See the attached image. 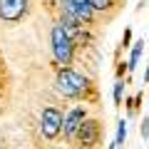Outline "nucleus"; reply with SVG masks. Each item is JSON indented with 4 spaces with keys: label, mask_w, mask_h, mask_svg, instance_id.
<instances>
[{
    "label": "nucleus",
    "mask_w": 149,
    "mask_h": 149,
    "mask_svg": "<svg viewBox=\"0 0 149 149\" xmlns=\"http://www.w3.org/2000/svg\"><path fill=\"white\" fill-rule=\"evenodd\" d=\"M144 85H149V60H147V67H144Z\"/></svg>",
    "instance_id": "f3484780"
},
{
    "label": "nucleus",
    "mask_w": 149,
    "mask_h": 149,
    "mask_svg": "<svg viewBox=\"0 0 149 149\" xmlns=\"http://www.w3.org/2000/svg\"><path fill=\"white\" fill-rule=\"evenodd\" d=\"M107 149H119V147H117V142H109V144H107Z\"/></svg>",
    "instance_id": "a211bd4d"
},
{
    "label": "nucleus",
    "mask_w": 149,
    "mask_h": 149,
    "mask_svg": "<svg viewBox=\"0 0 149 149\" xmlns=\"http://www.w3.org/2000/svg\"><path fill=\"white\" fill-rule=\"evenodd\" d=\"M124 87H127V80H114V90H112V100H114V107H122Z\"/></svg>",
    "instance_id": "9b49d317"
},
{
    "label": "nucleus",
    "mask_w": 149,
    "mask_h": 149,
    "mask_svg": "<svg viewBox=\"0 0 149 149\" xmlns=\"http://www.w3.org/2000/svg\"><path fill=\"white\" fill-rule=\"evenodd\" d=\"M129 47H132V27H127V30H124V35H122V42H119L117 52H122V50H129Z\"/></svg>",
    "instance_id": "4468645a"
},
{
    "label": "nucleus",
    "mask_w": 149,
    "mask_h": 149,
    "mask_svg": "<svg viewBox=\"0 0 149 149\" xmlns=\"http://www.w3.org/2000/svg\"><path fill=\"white\" fill-rule=\"evenodd\" d=\"M90 117L87 114V107L85 104H74L72 109L65 112V124H62V137L67 139V142H74V134H77V129L82 127V122Z\"/></svg>",
    "instance_id": "423d86ee"
},
{
    "label": "nucleus",
    "mask_w": 149,
    "mask_h": 149,
    "mask_svg": "<svg viewBox=\"0 0 149 149\" xmlns=\"http://www.w3.org/2000/svg\"><path fill=\"white\" fill-rule=\"evenodd\" d=\"M50 47H52V60L55 65H62V67H72L74 57H77V42L72 40L65 25L60 20L52 22V30H50Z\"/></svg>",
    "instance_id": "f03ea898"
},
{
    "label": "nucleus",
    "mask_w": 149,
    "mask_h": 149,
    "mask_svg": "<svg viewBox=\"0 0 149 149\" xmlns=\"http://www.w3.org/2000/svg\"><path fill=\"white\" fill-rule=\"evenodd\" d=\"M42 5L47 8L50 13H57V0H42Z\"/></svg>",
    "instance_id": "dca6fc26"
},
{
    "label": "nucleus",
    "mask_w": 149,
    "mask_h": 149,
    "mask_svg": "<svg viewBox=\"0 0 149 149\" xmlns=\"http://www.w3.org/2000/svg\"><path fill=\"white\" fill-rule=\"evenodd\" d=\"M139 137H142L144 142L149 139V114H147V117L142 119V122H139Z\"/></svg>",
    "instance_id": "2eb2a0df"
},
{
    "label": "nucleus",
    "mask_w": 149,
    "mask_h": 149,
    "mask_svg": "<svg viewBox=\"0 0 149 149\" xmlns=\"http://www.w3.org/2000/svg\"><path fill=\"white\" fill-rule=\"evenodd\" d=\"M147 45H149V37H147Z\"/></svg>",
    "instance_id": "aec40b11"
},
{
    "label": "nucleus",
    "mask_w": 149,
    "mask_h": 149,
    "mask_svg": "<svg viewBox=\"0 0 149 149\" xmlns=\"http://www.w3.org/2000/svg\"><path fill=\"white\" fill-rule=\"evenodd\" d=\"M0 149H3V144H0Z\"/></svg>",
    "instance_id": "412c9836"
},
{
    "label": "nucleus",
    "mask_w": 149,
    "mask_h": 149,
    "mask_svg": "<svg viewBox=\"0 0 149 149\" xmlns=\"http://www.w3.org/2000/svg\"><path fill=\"white\" fill-rule=\"evenodd\" d=\"M62 124H65V114L57 109V107H45L42 112H40V134H42L45 139H57L62 137Z\"/></svg>",
    "instance_id": "7ed1b4c3"
},
{
    "label": "nucleus",
    "mask_w": 149,
    "mask_h": 149,
    "mask_svg": "<svg viewBox=\"0 0 149 149\" xmlns=\"http://www.w3.org/2000/svg\"><path fill=\"white\" fill-rule=\"evenodd\" d=\"M55 90L65 100L82 102V104H100V90H97L95 80L77 72L74 67L57 65V70H55Z\"/></svg>",
    "instance_id": "f257e3e1"
},
{
    "label": "nucleus",
    "mask_w": 149,
    "mask_h": 149,
    "mask_svg": "<svg viewBox=\"0 0 149 149\" xmlns=\"http://www.w3.org/2000/svg\"><path fill=\"white\" fill-rule=\"evenodd\" d=\"M72 3H74V13H77V17H80L87 27H97V25H100V15H97L92 0H72Z\"/></svg>",
    "instance_id": "0eeeda50"
},
{
    "label": "nucleus",
    "mask_w": 149,
    "mask_h": 149,
    "mask_svg": "<svg viewBox=\"0 0 149 149\" xmlns=\"http://www.w3.org/2000/svg\"><path fill=\"white\" fill-rule=\"evenodd\" d=\"M102 134H104L102 122L97 117H87L85 122H82V127L77 129V134H74V142L85 144V147H97V144L102 142Z\"/></svg>",
    "instance_id": "39448f33"
},
{
    "label": "nucleus",
    "mask_w": 149,
    "mask_h": 149,
    "mask_svg": "<svg viewBox=\"0 0 149 149\" xmlns=\"http://www.w3.org/2000/svg\"><path fill=\"white\" fill-rule=\"evenodd\" d=\"M92 5H95L97 15H100V22H102V20L107 22V20H112V17L122 10L124 0H92Z\"/></svg>",
    "instance_id": "6e6552de"
},
{
    "label": "nucleus",
    "mask_w": 149,
    "mask_h": 149,
    "mask_svg": "<svg viewBox=\"0 0 149 149\" xmlns=\"http://www.w3.org/2000/svg\"><path fill=\"white\" fill-rule=\"evenodd\" d=\"M114 142H117V147H124V142H127V119H119V122H117Z\"/></svg>",
    "instance_id": "f8f14e48"
},
{
    "label": "nucleus",
    "mask_w": 149,
    "mask_h": 149,
    "mask_svg": "<svg viewBox=\"0 0 149 149\" xmlns=\"http://www.w3.org/2000/svg\"><path fill=\"white\" fill-rule=\"evenodd\" d=\"M142 97H144V92H137V95H132V97H127V100H124V107H127V117H137V114H139Z\"/></svg>",
    "instance_id": "9d476101"
},
{
    "label": "nucleus",
    "mask_w": 149,
    "mask_h": 149,
    "mask_svg": "<svg viewBox=\"0 0 149 149\" xmlns=\"http://www.w3.org/2000/svg\"><path fill=\"white\" fill-rule=\"evenodd\" d=\"M30 15V0H0V22L20 25Z\"/></svg>",
    "instance_id": "20e7f679"
},
{
    "label": "nucleus",
    "mask_w": 149,
    "mask_h": 149,
    "mask_svg": "<svg viewBox=\"0 0 149 149\" xmlns=\"http://www.w3.org/2000/svg\"><path fill=\"white\" fill-rule=\"evenodd\" d=\"M8 92V67H5V60L0 55V95Z\"/></svg>",
    "instance_id": "ddd939ff"
},
{
    "label": "nucleus",
    "mask_w": 149,
    "mask_h": 149,
    "mask_svg": "<svg viewBox=\"0 0 149 149\" xmlns=\"http://www.w3.org/2000/svg\"><path fill=\"white\" fill-rule=\"evenodd\" d=\"M74 149H97V147H85V144H77Z\"/></svg>",
    "instance_id": "6ab92c4d"
},
{
    "label": "nucleus",
    "mask_w": 149,
    "mask_h": 149,
    "mask_svg": "<svg viewBox=\"0 0 149 149\" xmlns=\"http://www.w3.org/2000/svg\"><path fill=\"white\" fill-rule=\"evenodd\" d=\"M142 52H144V40H137V42H132V47H129V74L134 72V70L139 67V60H142Z\"/></svg>",
    "instance_id": "1a4fd4ad"
}]
</instances>
